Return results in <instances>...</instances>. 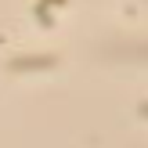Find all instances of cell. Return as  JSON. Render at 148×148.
<instances>
[{
	"label": "cell",
	"instance_id": "6da1fadb",
	"mask_svg": "<svg viewBox=\"0 0 148 148\" xmlns=\"http://www.w3.org/2000/svg\"><path fill=\"white\" fill-rule=\"evenodd\" d=\"M58 58L54 54H29V58H14L7 69L11 72H36V69H54Z\"/></svg>",
	"mask_w": 148,
	"mask_h": 148
},
{
	"label": "cell",
	"instance_id": "7a4b0ae2",
	"mask_svg": "<svg viewBox=\"0 0 148 148\" xmlns=\"http://www.w3.org/2000/svg\"><path fill=\"white\" fill-rule=\"evenodd\" d=\"M137 112H141V119H148V101H141V105H137Z\"/></svg>",
	"mask_w": 148,
	"mask_h": 148
}]
</instances>
